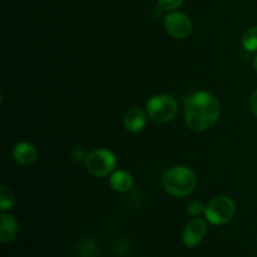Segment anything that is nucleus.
Here are the masks:
<instances>
[{
    "label": "nucleus",
    "mask_w": 257,
    "mask_h": 257,
    "mask_svg": "<svg viewBox=\"0 0 257 257\" xmlns=\"http://www.w3.org/2000/svg\"><path fill=\"white\" fill-rule=\"evenodd\" d=\"M221 114L217 98L208 92H196L185 103L186 125L193 132H203L212 127Z\"/></svg>",
    "instance_id": "f257e3e1"
},
{
    "label": "nucleus",
    "mask_w": 257,
    "mask_h": 257,
    "mask_svg": "<svg viewBox=\"0 0 257 257\" xmlns=\"http://www.w3.org/2000/svg\"><path fill=\"white\" fill-rule=\"evenodd\" d=\"M197 183L195 172L186 166L168 168L162 177V186L173 197H186L193 192Z\"/></svg>",
    "instance_id": "f03ea898"
},
{
    "label": "nucleus",
    "mask_w": 257,
    "mask_h": 257,
    "mask_svg": "<svg viewBox=\"0 0 257 257\" xmlns=\"http://www.w3.org/2000/svg\"><path fill=\"white\" fill-rule=\"evenodd\" d=\"M146 112L153 122L165 124V123L171 122L177 115L178 103L170 94H165V93L155 94L148 99Z\"/></svg>",
    "instance_id": "7ed1b4c3"
},
{
    "label": "nucleus",
    "mask_w": 257,
    "mask_h": 257,
    "mask_svg": "<svg viewBox=\"0 0 257 257\" xmlns=\"http://www.w3.org/2000/svg\"><path fill=\"white\" fill-rule=\"evenodd\" d=\"M117 167V158L114 153L105 148L90 151L85 158V168L92 176L104 178L112 175Z\"/></svg>",
    "instance_id": "20e7f679"
},
{
    "label": "nucleus",
    "mask_w": 257,
    "mask_h": 257,
    "mask_svg": "<svg viewBox=\"0 0 257 257\" xmlns=\"http://www.w3.org/2000/svg\"><path fill=\"white\" fill-rule=\"evenodd\" d=\"M236 212V205L228 196H217L206 205L205 217L215 226L226 225L233 218Z\"/></svg>",
    "instance_id": "39448f33"
},
{
    "label": "nucleus",
    "mask_w": 257,
    "mask_h": 257,
    "mask_svg": "<svg viewBox=\"0 0 257 257\" xmlns=\"http://www.w3.org/2000/svg\"><path fill=\"white\" fill-rule=\"evenodd\" d=\"M165 28L175 39H186L192 33V22L185 13L173 10L166 15Z\"/></svg>",
    "instance_id": "423d86ee"
},
{
    "label": "nucleus",
    "mask_w": 257,
    "mask_h": 257,
    "mask_svg": "<svg viewBox=\"0 0 257 257\" xmlns=\"http://www.w3.org/2000/svg\"><path fill=\"white\" fill-rule=\"evenodd\" d=\"M207 232V225L200 217H195L187 223L182 233V241L187 247H196L202 242Z\"/></svg>",
    "instance_id": "0eeeda50"
},
{
    "label": "nucleus",
    "mask_w": 257,
    "mask_h": 257,
    "mask_svg": "<svg viewBox=\"0 0 257 257\" xmlns=\"http://www.w3.org/2000/svg\"><path fill=\"white\" fill-rule=\"evenodd\" d=\"M13 158L20 166H32L38 160V150L29 142H19L13 148Z\"/></svg>",
    "instance_id": "6e6552de"
},
{
    "label": "nucleus",
    "mask_w": 257,
    "mask_h": 257,
    "mask_svg": "<svg viewBox=\"0 0 257 257\" xmlns=\"http://www.w3.org/2000/svg\"><path fill=\"white\" fill-rule=\"evenodd\" d=\"M147 112L141 108H132L124 115V127L131 133H140L147 125Z\"/></svg>",
    "instance_id": "1a4fd4ad"
},
{
    "label": "nucleus",
    "mask_w": 257,
    "mask_h": 257,
    "mask_svg": "<svg viewBox=\"0 0 257 257\" xmlns=\"http://www.w3.org/2000/svg\"><path fill=\"white\" fill-rule=\"evenodd\" d=\"M18 222L17 217L12 213L3 212L0 216V241L3 243H8L15 238L18 233Z\"/></svg>",
    "instance_id": "9d476101"
},
{
    "label": "nucleus",
    "mask_w": 257,
    "mask_h": 257,
    "mask_svg": "<svg viewBox=\"0 0 257 257\" xmlns=\"http://www.w3.org/2000/svg\"><path fill=\"white\" fill-rule=\"evenodd\" d=\"M109 185L115 192H128L135 186V178L128 171L117 170L110 175Z\"/></svg>",
    "instance_id": "9b49d317"
},
{
    "label": "nucleus",
    "mask_w": 257,
    "mask_h": 257,
    "mask_svg": "<svg viewBox=\"0 0 257 257\" xmlns=\"http://www.w3.org/2000/svg\"><path fill=\"white\" fill-rule=\"evenodd\" d=\"M241 44H242V47L247 52H257V25L248 28L243 33L242 38H241Z\"/></svg>",
    "instance_id": "f8f14e48"
},
{
    "label": "nucleus",
    "mask_w": 257,
    "mask_h": 257,
    "mask_svg": "<svg viewBox=\"0 0 257 257\" xmlns=\"http://www.w3.org/2000/svg\"><path fill=\"white\" fill-rule=\"evenodd\" d=\"M14 203L15 198L13 192L10 191V188L2 186V187H0V210H2L3 212H7V211L12 210Z\"/></svg>",
    "instance_id": "ddd939ff"
},
{
    "label": "nucleus",
    "mask_w": 257,
    "mask_h": 257,
    "mask_svg": "<svg viewBox=\"0 0 257 257\" xmlns=\"http://www.w3.org/2000/svg\"><path fill=\"white\" fill-rule=\"evenodd\" d=\"M206 206L200 201H191L187 205V213L192 217H200L201 215H205Z\"/></svg>",
    "instance_id": "4468645a"
},
{
    "label": "nucleus",
    "mask_w": 257,
    "mask_h": 257,
    "mask_svg": "<svg viewBox=\"0 0 257 257\" xmlns=\"http://www.w3.org/2000/svg\"><path fill=\"white\" fill-rule=\"evenodd\" d=\"M185 0H157V4L167 12H173L183 4Z\"/></svg>",
    "instance_id": "2eb2a0df"
},
{
    "label": "nucleus",
    "mask_w": 257,
    "mask_h": 257,
    "mask_svg": "<svg viewBox=\"0 0 257 257\" xmlns=\"http://www.w3.org/2000/svg\"><path fill=\"white\" fill-rule=\"evenodd\" d=\"M250 108H251V112L253 113V115L257 117V89H255L252 92L250 97Z\"/></svg>",
    "instance_id": "dca6fc26"
},
{
    "label": "nucleus",
    "mask_w": 257,
    "mask_h": 257,
    "mask_svg": "<svg viewBox=\"0 0 257 257\" xmlns=\"http://www.w3.org/2000/svg\"><path fill=\"white\" fill-rule=\"evenodd\" d=\"M162 13H163V9L160 7V5H157V7L153 9V15H155L156 18H160L161 15H162Z\"/></svg>",
    "instance_id": "f3484780"
},
{
    "label": "nucleus",
    "mask_w": 257,
    "mask_h": 257,
    "mask_svg": "<svg viewBox=\"0 0 257 257\" xmlns=\"http://www.w3.org/2000/svg\"><path fill=\"white\" fill-rule=\"evenodd\" d=\"M253 68H255V70L257 73V54H256V57L253 58Z\"/></svg>",
    "instance_id": "a211bd4d"
}]
</instances>
